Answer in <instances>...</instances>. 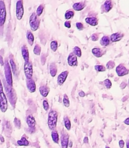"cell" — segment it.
<instances>
[{
  "instance_id": "6da1fadb",
  "label": "cell",
  "mask_w": 129,
  "mask_h": 148,
  "mask_svg": "<svg viewBox=\"0 0 129 148\" xmlns=\"http://www.w3.org/2000/svg\"><path fill=\"white\" fill-rule=\"evenodd\" d=\"M57 117L58 113L56 110L49 111V114H48V127L51 131H53L56 129L57 123Z\"/></svg>"
},
{
  "instance_id": "7a4b0ae2",
  "label": "cell",
  "mask_w": 129,
  "mask_h": 148,
  "mask_svg": "<svg viewBox=\"0 0 129 148\" xmlns=\"http://www.w3.org/2000/svg\"><path fill=\"white\" fill-rule=\"evenodd\" d=\"M29 24L31 26V31H36L39 28V24H40V20L39 17L36 15L35 12L31 14L29 18Z\"/></svg>"
},
{
  "instance_id": "3957f363",
  "label": "cell",
  "mask_w": 129,
  "mask_h": 148,
  "mask_svg": "<svg viewBox=\"0 0 129 148\" xmlns=\"http://www.w3.org/2000/svg\"><path fill=\"white\" fill-rule=\"evenodd\" d=\"M5 76L6 79V82L8 86H12L13 84V80H12V70H11L10 66L8 62H5Z\"/></svg>"
},
{
  "instance_id": "277c9868",
  "label": "cell",
  "mask_w": 129,
  "mask_h": 148,
  "mask_svg": "<svg viewBox=\"0 0 129 148\" xmlns=\"http://www.w3.org/2000/svg\"><path fill=\"white\" fill-rule=\"evenodd\" d=\"M7 16L6 6L3 0H0V27L3 26L5 23Z\"/></svg>"
},
{
  "instance_id": "5b68a950",
  "label": "cell",
  "mask_w": 129,
  "mask_h": 148,
  "mask_svg": "<svg viewBox=\"0 0 129 148\" xmlns=\"http://www.w3.org/2000/svg\"><path fill=\"white\" fill-rule=\"evenodd\" d=\"M24 73L26 79H32L33 77V65L30 60L24 64Z\"/></svg>"
},
{
  "instance_id": "8992f818",
  "label": "cell",
  "mask_w": 129,
  "mask_h": 148,
  "mask_svg": "<svg viewBox=\"0 0 129 148\" xmlns=\"http://www.w3.org/2000/svg\"><path fill=\"white\" fill-rule=\"evenodd\" d=\"M16 18L18 21H20L23 18L24 15V8H23V2L22 0H18L16 3Z\"/></svg>"
},
{
  "instance_id": "52a82bcc",
  "label": "cell",
  "mask_w": 129,
  "mask_h": 148,
  "mask_svg": "<svg viewBox=\"0 0 129 148\" xmlns=\"http://www.w3.org/2000/svg\"><path fill=\"white\" fill-rule=\"evenodd\" d=\"M8 98L3 92L0 95V110L2 111V113H5L8 110Z\"/></svg>"
},
{
  "instance_id": "ba28073f",
  "label": "cell",
  "mask_w": 129,
  "mask_h": 148,
  "mask_svg": "<svg viewBox=\"0 0 129 148\" xmlns=\"http://www.w3.org/2000/svg\"><path fill=\"white\" fill-rule=\"evenodd\" d=\"M115 71L117 76H120V77L126 76L129 73V70L127 69L123 64H120L119 65H117L115 68Z\"/></svg>"
},
{
  "instance_id": "9c48e42d",
  "label": "cell",
  "mask_w": 129,
  "mask_h": 148,
  "mask_svg": "<svg viewBox=\"0 0 129 148\" xmlns=\"http://www.w3.org/2000/svg\"><path fill=\"white\" fill-rule=\"evenodd\" d=\"M6 89H7V92H8V97H9V99H10V102H11L12 106L15 107V102H16V99H17L16 95H15V91L12 89V86H11L10 89H8L7 88Z\"/></svg>"
},
{
  "instance_id": "30bf717a",
  "label": "cell",
  "mask_w": 129,
  "mask_h": 148,
  "mask_svg": "<svg viewBox=\"0 0 129 148\" xmlns=\"http://www.w3.org/2000/svg\"><path fill=\"white\" fill-rule=\"evenodd\" d=\"M68 76V71H62L60 74H59V76H57V84L59 86H62L65 82L67 79Z\"/></svg>"
},
{
  "instance_id": "8fae6325",
  "label": "cell",
  "mask_w": 129,
  "mask_h": 148,
  "mask_svg": "<svg viewBox=\"0 0 129 148\" xmlns=\"http://www.w3.org/2000/svg\"><path fill=\"white\" fill-rule=\"evenodd\" d=\"M26 86L27 89H28L31 93H34L36 92V83H35L34 80L33 79H29L26 80Z\"/></svg>"
},
{
  "instance_id": "7c38bea8",
  "label": "cell",
  "mask_w": 129,
  "mask_h": 148,
  "mask_svg": "<svg viewBox=\"0 0 129 148\" xmlns=\"http://www.w3.org/2000/svg\"><path fill=\"white\" fill-rule=\"evenodd\" d=\"M113 8V4L112 0H106L102 6L101 9L103 12H109Z\"/></svg>"
},
{
  "instance_id": "4fadbf2b",
  "label": "cell",
  "mask_w": 129,
  "mask_h": 148,
  "mask_svg": "<svg viewBox=\"0 0 129 148\" xmlns=\"http://www.w3.org/2000/svg\"><path fill=\"white\" fill-rule=\"evenodd\" d=\"M68 63L71 67H75L78 65V58L73 52L70 53L68 58Z\"/></svg>"
},
{
  "instance_id": "5bb4252c",
  "label": "cell",
  "mask_w": 129,
  "mask_h": 148,
  "mask_svg": "<svg viewBox=\"0 0 129 148\" xmlns=\"http://www.w3.org/2000/svg\"><path fill=\"white\" fill-rule=\"evenodd\" d=\"M26 123L29 129H35L36 127V120L33 115H28L26 117Z\"/></svg>"
},
{
  "instance_id": "9a60e30c",
  "label": "cell",
  "mask_w": 129,
  "mask_h": 148,
  "mask_svg": "<svg viewBox=\"0 0 129 148\" xmlns=\"http://www.w3.org/2000/svg\"><path fill=\"white\" fill-rule=\"evenodd\" d=\"M124 36V34H122V33H115L110 35V39L111 42H117L123 39V37Z\"/></svg>"
},
{
  "instance_id": "2e32d148",
  "label": "cell",
  "mask_w": 129,
  "mask_h": 148,
  "mask_svg": "<svg viewBox=\"0 0 129 148\" xmlns=\"http://www.w3.org/2000/svg\"><path fill=\"white\" fill-rule=\"evenodd\" d=\"M61 146L62 148H68V147L69 142V136L68 134H63L60 137Z\"/></svg>"
},
{
  "instance_id": "e0dca14e",
  "label": "cell",
  "mask_w": 129,
  "mask_h": 148,
  "mask_svg": "<svg viewBox=\"0 0 129 148\" xmlns=\"http://www.w3.org/2000/svg\"><path fill=\"white\" fill-rule=\"evenodd\" d=\"M21 54H22L23 58L25 62L29 61V52H28V47L26 45H23L21 48Z\"/></svg>"
},
{
  "instance_id": "ac0fdd59",
  "label": "cell",
  "mask_w": 129,
  "mask_h": 148,
  "mask_svg": "<svg viewBox=\"0 0 129 148\" xmlns=\"http://www.w3.org/2000/svg\"><path fill=\"white\" fill-rule=\"evenodd\" d=\"M85 22L91 26H96L98 25V19L95 17H87L85 18Z\"/></svg>"
},
{
  "instance_id": "d6986e66",
  "label": "cell",
  "mask_w": 129,
  "mask_h": 148,
  "mask_svg": "<svg viewBox=\"0 0 129 148\" xmlns=\"http://www.w3.org/2000/svg\"><path fill=\"white\" fill-rule=\"evenodd\" d=\"M49 88L46 85H42V86L39 87V92H40L41 95H42L43 97H46L48 96L49 93Z\"/></svg>"
},
{
  "instance_id": "ffe728a7",
  "label": "cell",
  "mask_w": 129,
  "mask_h": 148,
  "mask_svg": "<svg viewBox=\"0 0 129 148\" xmlns=\"http://www.w3.org/2000/svg\"><path fill=\"white\" fill-rule=\"evenodd\" d=\"M49 73H50L51 76L52 77H55L57 75V67L56 64L55 62H52V63L49 64Z\"/></svg>"
},
{
  "instance_id": "44dd1931",
  "label": "cell",
  "mask_w": 129,
  "mask_h": 148,
  "mask_svg": "<svg viewBox=\"0 0 129 148\" xmlns=\"http://www.w3.org/2000/svg\"><path fill=\"white\" fill-rule=\"evenodd\" d=\"M91 52L96 58H101L104 55V52H103L102 49H101L99 47L93 48L91 50Z\"/></svg>"
},
{
  "instance_id": "7402d4cb",
  "label": "cell",
  "mask_w": 129,
  "mask_h": 148,
  "mask_svg": "<svg viewBox=\"0 0 129 148\" xmlns=\"http://www.w3.org/2000/svg\"><path fill=\"white\" fill-rule=\"evenodd\" d=\"M26 39L28 41V43L30 45H33L34 42V36L32 34L31 31H27L26 32Z\"/></svg>"
},
{
  "instance_id": "603a6c76",
  "label": "cell",
  "mask_w": 129,
  "mask_h": 148,
  "mask_svg": "<svg viewBox=\"0 0 129 148\" xmlns=\"http://www.w3.org/2000/svg\"><path fill=\"white\" fill-rule=\"evenodd\" d=\"M86 5L83 2H76L73 5V9L76 11H81L85 8Z\"/></svg>"
},
{
  "instance_id": "cb8c5ba5",
  "label": "cell",
  "mask_w": 129,
  "mask_h": 148,
  "mask_svg": "<svg viewBox=\"0 0 129 148\" xmlns=\"http://www.w3.org/2000/svg\"><path fill=\"white\" fill-rule=\"evenodd\" d=\"M110 44V37L108 36H104L102 37L101 40H100V45L103 47H107L109 46Z\"/></svg>"
},
{
  "instance_id": "d4e9b609",
  "label": "cell",
  "mask_w": 129,
  "mask_h": 148,
  "mask_svg": "<svg viewBox=\"0 0 129 148\" xmlns=\"http://www.w3.org/2000/svg\"><path fill=\"white\" fill-rule=\"evenodd\" d=\"M9 64H10V66L11 70H12V73H13L15 74V75H17V66H16V64H15V60H14L13 58H12V56L10 57Z\"/></svg>"
},
{
  "instance_id": "484cf974",
  "label": "cell",
  "mask_w": 129,
  "mask_h": 148,
  "mask_svg": "<svg viewBox=\"0 0 129 148\" xmlns=\"http://www.w3.org/2000/svg\"><path fill=\"white\" fill-rule=\"evenodd\" d=\"M64 126L68 131H70L71 129V122L68 116L64 117Z\"/></svg>"
},
{
  "instance_id": "4316f807",
  "label": "cell",
  "mask_w": 129,
  "mask_h": 148,
  "mask_svg": "<svg viewBox=\"0 0 129 148\" xmlns=\"http://www.w3.org/2000/svg\"><path fill=\"white\" fill-rule=\"evenodd\" d=\"M52 139L55 143L56 144L59 143V134H58V132H57V130H55H55L52 131Z\"/></svg>"
},
{
  "instance_id": "83f0119b",
  "label": "cell",
  "mask_w": 129,
  "mask_h": 148,
  "mask_svg": "<svg viewBox=\"0 0 129 148\" xmlns=\"http://www.w3.org/2000/svg\"><path fill=\"white\" fill-rule=\"evenodd\" d=\"M17 143H18V145H19V146H28V145H30L29 142L27 140L26 138L23 137V136L20 140H18V142H17Z\"/></svg>"
},
{
  "instance_id": "f1b7e54d",
  "label": "cell",
  "mask_w": 129,
  "mask_h": 148,
  "mask_svg": "<svg viewBox=\"0 0 129 148\" xmlns=\"http://www.w3.org/2000/svg\"><path fill=\"white\" fill-rule=\"evenodd\" d=\"M73 53L76 55L77 58H81L82 55V52H81V49H80V47H75L73 48Z\"/></svg>"
},
{
  "instance_id": "f546056e",
  "label": "cell",
  "mask_w": 129,
  "mask_h": 148,
  "mask_svg": "<svg viewBox=\"0 0 129 148\" xmlns=\"http://www.w3.org/2000/svg\"><path fill=\"white\" fill-rule=\"evenodd\" d=\"M62 102H63L64 106L66 107V108H69L70 107V100H69V98L67 95H64L63 99H62Z\"/></svg>"
},
{
  "instance_id": "4dcf8cb0",
  "label": "cell",
  "mask_w": 129,
  "mask_h": 148,
  "mask_svg": "<svg viewBox=\"0 0 129 148\" xmlns=\"http://www.w3.org/2000/svg\"><path fill=\"white\" fill-rule=\"evenodd\" d=\"M44 8V6L43 5H40L37 8V9H36V12H35V13H36V15H37L38 17L41 16V15H42V14L43 13Z\"/></svg>"
},
{
  "instance_id": "1f68e13d",
  "label": "cell",
  "mask_w": 129,
  "mask_h": 148,
  "mask_svg": "<svg viewBox=\"0 0 129 148\" xmlns=\"http://www.w3.org/2000/svg\"><path fill=\"white\" fill-rule=\"evenodd\" d=\"M74 16V12L73 10H68L65 14V18L66 20H70Z\"/></svg>"
},
{
  "instance_id": "d6a6232c",
  "label": "cell",
  "mask_w": 129,
  "mask_h": 148,
  "mask_svg": "<svg viewBox=\"0 0 129 148\" xmlns=\"http://www.w3.org/2000/svg\"><path fill=\"white\" fill-rule=\"evenodd\" d=\"M58 47V44L57 41H52L50 43V48L53 52H56Z\"/></svg>"
},
{
  "instance_id": "836d02e7",
  "label": "cell",
  "mask_w": 129,
  "mask_h": 148,
  "mask_svg": "<svg viewBox=\"0 0 129 148\" xmlns=\"http://www.w3.org/2000/svg\"><path fill=\"white\" fill-rule=\"evenodd\" d=\"M94 69L96 70L97 72H104V71H106V69H107V68H106L104 65H96L94 66Z\"/></svg>"
},
{
  "instance_id": "e575fe53",
  "label": "cell",
  "mask_w": 129,
  "mask_h": 148,
  "mask_svg": "<svg viewBox=\"0 0 129 148\" xmlns=\"http://www.w3.org/2000/svg\"><path fill=\"white\" fill-rule=\"evenodd\" d=\"M41 51H42V48L39 46V45H36V46L34 47V49H33V53L36 55H41Z\"/></svg>"
},
{
  "instance_id": "d590c367",
  "label": "cell",
  "mask_w": 129,
  "mask_h": 148,
  "mask_svg": "<svg viewBox=\"0 0 129 148\" xmlns=\"http://www.w3.org/2000/svg\"><path fill=\"white\" fill-rule=\"evenodd\" d=\"M104 84L107 89H110L112 87V82L110 79H105L104 81Z\"/></svg>"
},
{
  "instance_id": "8d00e7d4",
  "label": "cell",
  "mask_w": 129,
  "mask_h": 148,
  "mask_svg": "<svg viewBox=\"0 0 129 148\" xmlns=\"http://www.w3.org/2000/svg\"><path fill=\"white\" fill-rule=\"evenodd\" d=\"M115 65L114 61H109L107 63V65H106V68L107 69H113V68H114Z\"/></svg>"
},
{
  "instance_id": "74e56055",
  "label": "cell",
  "mask_w": 129,
  "mask_h": 148,
  "mask_svg": "<svg viewBox=\"0 0 129 148\" xmlns=\"http://www.w3.org/2000/svg\"><path fill=\"white\" fill-rule=\"evenodd\" d=\"M43 108L44 109V110L46 111H47L49 109V102H48V101L46 100V99H44V100L43 101Z\"/></svg>"
},
{
  "instance_id": "f35d334b",
  "label": "cell",
  "mask_w": 129,
  "mask_h": 148,
  "mask_svg": "<svg viewBox=\"0 0 129 148\" xmlns=\"http://www.w3.org/2000/svg\"><path fill=\"white\" fill-rule=\"evenodd\" d=\"M14 123H15V126H16L17 128H18V129L20 128V125H21L20 120L18 119V118H15V119H14Z\"/></svg>"
},
{
  "instance_id": "ab89813d",
  "label": "cell",
  "mask_w": 129,
  "mask_h": 148,
  "mask_svg": "<svg viewBox=\"0 0 129 148\" xmlns=\"http://www.w3.org/2000/svg\"><path fill=\"white\" fill-rule=\"evenodd\" d=\"M76 28H77V29L79 30V31H81V30H83V28H84V26H83V24L81 22L76 23Z\"/></svg>"
},
{
  "instance_id": "60d3db41",
  "label": "cell",
  "mask_w": 129,
  "mask_h": 148,
  "mask_svg": "<svg viewBox=\"0 0 129 148\" xmlns=\"http://www.w3.org/2000/svg\"><path fill=\"white\" fill-rule=\"evenodd\" d=\"M91 39L93 42H96L99 39V35L97 34H94L91 37Z\"/></svg>"
},
{
  "instance_id": "b9f144b4",
  "label": "cell",
  "mask_w": 129,
  "mask_h": 148,
  "mask_svg": "<svg viewBox=\"0 0 129 148\" xmlns=\"http://www.w3.org/2000/svg\"><path fill=\"white\" fill-rule=\"evenodd\" d=\"M64 25H65V26H66L67 28H71V23H70V21H66V22H65Z\"/></svg>"
},
{
  "instance_id": "7bdbcfd3",
  "label": "cell",
  "mask_w": 129,
  "mask_h": 148,
  "mask_svg": "<svg viewBox=\"0 0 129 148\" xmlns=\"http://www.w3.org/2000/svg\"><path fill=\"white\" fill-rule=\"evenodd\" d=\"M118 144H119V147H120V148H123V147H124L125 142H124V141H123V140L120 139V140L119 141Z\"/></svg>"
},
{
  "instance_id": "ee69618b",
  "label": "cell",
  "mask_w": 129,
  "mask_h": 148,
  "mask_svg": "<svg viewBox=\"0 0 129 148\" xmlns=\"http://www.w3.org/2000/svg\"><path fill=\"white\" fill-rule=\"evenodd\" d=\"M78 95L81 97H84L86 96V94H85V92H83V91H80V92H78Z\"/></svg>"
},
{
  "instance_id": "f6af8a7d",
  "label": "cell",
  "mask_w": 129,
  "mask_h": 148,
  "mask_svg": "<svg viewBox=\"0 0 129 148\" xmlns=\"http://www.w3.org/2000/svg\"><path fill=\"white\" fill-rule=\"evenodd\" d=\"M0 65H5V62H4L3 58L2 57L1 54H0Z\"/></svg>"
},
{
  "instance_id": "bcb514c9",
  "label": "cell",
  "mask_w": 129,
  "mask_h": 148,
  "mask_svg": "<svg viewBox=\"0 0 129 148\" xmlns=\"http://www.w3.org/2000/svg\"><path fill=\"white\" fill-rule=\"evenodd\" d=\"M3 92V86H2V81L0 79V95Z\"/></svg>"
},
{
  "instance_id": "7dc6e473",
  "label": "cell",
  "mask_w": 129,
  "mask_h": 148,
  "mask_svg": "<svg viewBox=\"0 0 129 148\" xmlns=\"http://www.w3.org/2000/svg\"><path fill=\"white\" fill-rule=\"evenodd\" d=\"M83 143L84 144L89 143V138H88L87 136H85L84 139H83Z\"/></svg>"
},
{
  "instance_id": "c3c4849f",
  "label": "cell",
  "mask_w": 129,
  "mask_h": 148,
  "mask_svg": "<svg viewBox=\"0 0 129 148\" xmlns=\"http://www.w3.org/2000/svg\"><path fill=\"white\" fill-rule=\"evenodd\" d=\"M126 84L125 83V82H123V83L120 84V88H121V89H124V88L126 87Z\"/></svg>"
},
{
  "instance_id": "681fc988",
  "label": "cell",
  "mask_w": 129,
  "mask_h": 148,
  "mask_svg": "<svg viewBox=\"0 0 129 148\" xmlns=\"http://www.w3.org/2000/svg\"><path fill=\"white\" fill-rule=\"evenodd\" d=\"M124 123L126 125H129V118H127V119L124 121Z\"/></svg>"
},
{
  "instance_id": "f907efd6",
  "label": "cell",
  "mask_w": 129,
  "mask_h": 148,
  "mask_svg": "<svg viewBox=\"0 0 129 148\" xmlns=\"http://www.w3.org/2000/svg\"><path fill=\"white\" fill-rule=\"evenodd\" d=\"M68 147H73V142H72V141H69Z\"/></svg>"
},
{
  "instance_id": "816d5d0a",
  "label": "cell",
  "mask_w": 129,
  "mask_h": 148,
  "mask_svg": "<svg viewBox=\"0 0 129 148\" xmlns=\"http://www.w3.org/2000/svg\"><path fill=\"white\" fill-rule=\"evenodd\" d=\"M126 147L129 148V140L127 141V142H126Z\"/></svg>"
},
{
  "instance_id": "f5cc1de1",
  "label": "cell",
  "mask_w": 129,
  "mask_h": 148,
  "mask_svg": "<svg viewBox=\"0 0 129 148\" xmlns=\"http://www.w3.org/2000/svg\"><path fill=\"white\" fill-rule=\"evenodd\" d=\"M0 138H1V140H2V142H4V139L2 136H0Z\"/></svg>"
},
{
  "instance_id": "db71d44e",
  "label": "cell",
  "mask_w": 129,
  "mask_h": 148,
  "mask_svg": "<svg viewBox=\"0 0 129 148\" xmlns=\"http://www.w3.org/2000/svg\"><path fill=\"white\" fill-rule=\"evenodd\" d=\"M105 148H110V147H107H107H106Z\"/></svg>"
}]
</instances>
